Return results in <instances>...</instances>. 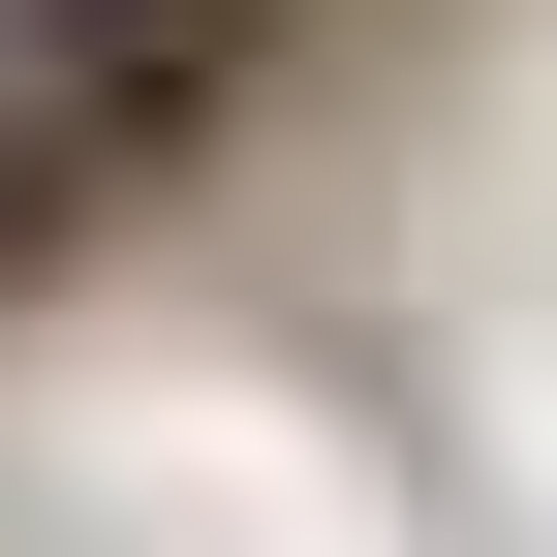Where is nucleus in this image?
Instances as JSON below:
<instances>
[{
    "label": "nucleus",
    "instance_id": "obj_2",
    "mask_svg": "<svg viewBox=\"0 0 557 557\" xmlns=\"http://www.w3.org/2000/svg\"><path fill=\"white\" fill-rule=\"evenodd\" d=\"M62 248H94V156H62V124L0 94V278H62Z\"/></svg>",
    "mask_w": 557,
    "mask_h": 557
},
{
    "label": "nucleus",
    "instance_id": "obj_1",
    "mask_svg": "<svg viewBox=\"0 0 557 557\" xmlns=\"http://www.w3.org/2000/svg\"><path fill=\"white\" fill-rule=\"evenodd\" d=\"M278 32H310V0H0V94H32L62 156H94V218H124V186H186L278 94Z\"/></svg>",
    "mask_w": 557,
    "mask_h": 557
}]
</instances>
